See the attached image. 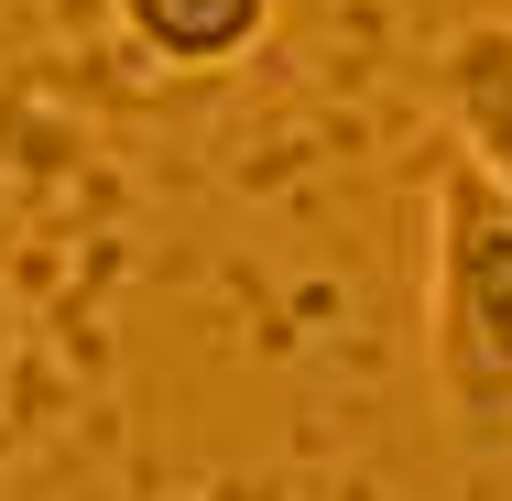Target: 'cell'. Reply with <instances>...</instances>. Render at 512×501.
Instances as JSON below:
<instances>
[{"instance_id": "obj_1", "label": "cell", "mask_w": 512, "mask_h": 501, "mask_svg": "<svg viewBox=\"0 0 512 501\" xmlns=\"http://www.w3.org/2000/svg\"><path fill=\"white\" fill-rule=\"evenodd\" d=\"M425 371L469 447L512 436V186L469 153L425 175Z\"/></svg>"}, {"instance_id": "obj_2", "label": "cell", "mask_w": 512, "mask_h": 501, "mask_svg": "<svg viewBox=\"0 0 512 501\" xmlns=\"http://www.w3.org/2000/svg\"><path fill=\"white\" fill-rule=\"evenodd\" d=\"M436 109H447V153H469L491 186H512V22H458L436 44Z\"/></svg>"}, {"instance_id": "obj_3", "label": "cell", "mask_w": 512, "mask_h": 501, "mask_svg": "<svg viewBox=\"0 0 512 501\" xmlns=\"http://www.w3.org/2000/svg\"><path fill=\"white\" fill-rule=\"evenodd\" d=\"M120 33L153 66H240L273 33V0H120Z\"/></svg>"}]
</instances>
